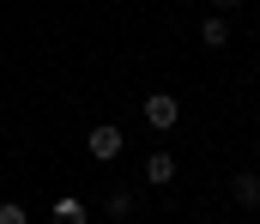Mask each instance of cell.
<instances>
[{
  "label": "cell",
  "instance_id": "cell-5",
  "mask_svg": "<svg viewBox=\"0 0 260 224\" xmlns=\"http://www.w3.org/2000/svg\"><path fill=\"white\" fill-rule=\"evenodd\" d=\"M200 43H206V49H224V43H230V24H224V18L212 12V18L200 24Z\"/></svg>",
  "mask_w": 260,
  "mask_h": 224
},
{
  "label": "cell",
  "instance_id": "cell-1",
  "mask_svg": "<svg viewBox=\"0 0 260 224\" xmlns=\"http://www.w3.org/2000/svg\"><path fill=\"white\" fill-rule=\"evenodd\" d=\"M145 121L164 134V127H176V121H182V103H176L170 91H157V97H145Z\"/></svg>",
  "mask_w": 260,
  "mask_h": 224
},
{
  "label": "cell",
  "instance_id": "cell-7",
  "mask_svg": "<svg viewBox=\"0 0 260 224\" xmlns=\"http://www.w3.org/2000/svg\"><path fill=\"white\" fill-rule=\"evenodd\" d=\"M0 224H30V212H24L18 200H0Z\"/></svg>",
  "mask_w": 260,
  "mask_h": 224
},
{
  "label": "cell",
  "instance_id": "cell-4",
  "mask_svg": "<svg viewBox=\"0 0 260 224\" xmlns=\"http://www.w3.org/2000/svg\"><path fill=\"white\" fill-rule=\"evenodd\" d=\"M145 182L170 188V182H176V157H170V151H151V157H145Z\"/></svg>",
  "mask_w": 260,
  "mask_h": 224
},
{
  "label": "cell",
  "instance_id": "cell-3",
  "mask_svg": "<svg viewBox=\"0 0 260 224\" xmlns=\"http://www.w3.org/2000/svg\"><path fill=\"white\" fill-rule=\"evenodd\" d=\"M230 200H236V206H248V212L260 206V176H254V170H242V176H230Z\"/></svg>",
  "mask_w": 260,
  "mask_h": 224
},
{
  "label": "cell",
  "instance_id": "cell-8",
  "mask_svg": "<svg viewBox=\"0 0 260 224\" xmlns=\"http://www.w3.org/2000/svg\"><path fill=\"white\" fill-rule=\"evenodd\" d=\"M212 6H236V0H212Z\"/></svg>",
  "mask_w": 260,
  "mask_h": 224
},
{
  "label": "cell",
  "instance_id": "cell-2",
  "mask_svg": "<svg viewBox=\"0 0 260 224\" xmlns=\"http://www.w3.org/2000/svg\"><path fill=\"white\" fill-rule=\"evenodd\" d=\"M85 146H91V157H97V164H115L127 140H121V127H91V140H85Z\"/></svg>",
  "mask_w": 260,
  "mask_h": 224
},
{
  "label": "cell",
  "instance_id": "cell-6",
  "mask_svg": "<svg viewBox=\"0 0 260 224\" xmlns=\"http://www.w3.org/2000/svg\"><path fill=\"white\" fill-rule=\"evenodd\" d=\"M55 224H85V206H79L73 194H61V200H55Z\"/></svg>",
  "mask_w": 260,
  "mask_h": 224
}]
</instances>
